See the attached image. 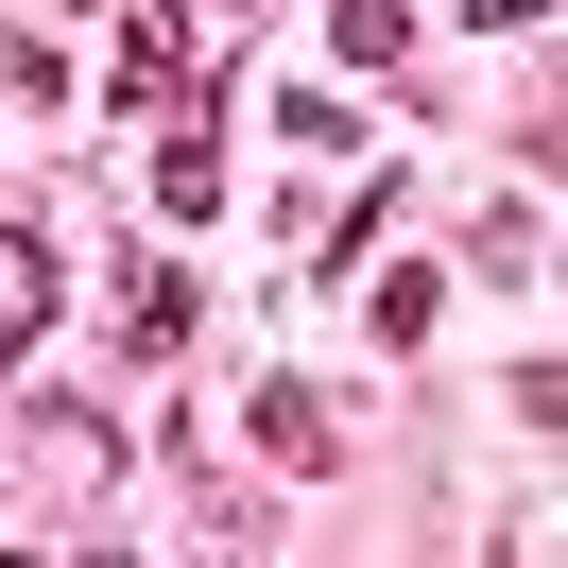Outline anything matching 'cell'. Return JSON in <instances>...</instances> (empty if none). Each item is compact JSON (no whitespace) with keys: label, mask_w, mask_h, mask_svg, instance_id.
Instances as JSON below:
<instances>
[{"label":"cell","mask_w":568,"mask_h":568,"mask_svg":"<svg viewBox=\"0 0 568 568\" xmlns=\"http://www.w3.org/2000/svg\"><path fill=\"white\" fill-rule=\"evenodd\" d=\"M448 18H483V36H517V18H534V0H448Z\"/></svg>","instance_id":"8"},{"label":"cell","mask_w":568,"mask_h":568,"mask_svg":"<svg viewBox=\"0 0 568 568\" xmlns=\"http://www.w3.org/2000/svg\"><path fill=\"white\" fill-rule=\"evenodd\" d=\"M121 345H139V362L190 345V276H173V258H121Z\"/></svg>","instance_id":"2"},{"label":"cell","mask_w":568,"mask_h":568,"mask_svg":"<svg viewBox=\"0 0 568 568\" xmlns=\"http://www.w3.org/2000/svg\"><path fill=\"white\" fill-rule=\"evenodd\" d=\"M0 568H18V551H0Z\"/></svg>","instance_id":"10"},{"label":"cell","mask_w":568,"mask_h":568,"mask_svg":"<svg viewBox=\"0 0 568 568\" xmlns=\"http://www.w3.org/2000/svg\"><path fill=\"white\" fill-rule=\"evenodd\" d=\"M430 311H448V276H414V258L362 293V327H379V345H430Z\"/></svg>","instance_id":"6"},{"label":"cell","mask_w":568,"mask_h":568,"mask_svg":"<svg viewBox=\"0 0 568 568\" xmlns=\"http://www.w3.org/2000/svg\"><path fill=\"white\" fill-rule=\"evenodd\" d=\"M104 87H121V104H173V87H190V0H121Z\"/></svg>","instance_id":"1"},{"label":"cell","mask_w":568,"mask_h":568,"mask_svg":"<svg viewBox=\"0 0 568 568\" xmlns=\"http://www.w3.org/2000/svg\"><path fill=\"white\" fill-rule=\"evenodd\" d=\"M207 568H242V551H207Z\"/></svg>","instance_id":"9"},{"label":"cell","mask_w":568,"mask_h":568,"mask_svg":"<svg viewBox=\"0 0 568 568\" xmlns=\"http://www.w3.org/2000/svg\"><path fill=\"white\" fill-rule=\"evenodd\" d=\"M155 207L207 224V207H224V139H155Z\"/></svg>","instance_id":"5"},{"label":"cell","mask_w":568,"mask_h":568,"mask_svg":"<svg viewBox=\"0 0 568 568\" xmlns=\"http://www.w3.org/2000/svg\"><path fill=\"white\" fill-rule=\"evenodd\" d=\"M36 327H52V242L0 224V362H36Z\"/></svg>","instance_id":"3"},{"label":"cell","mask_w":568,"mask_h":568,"mask_svg":"<svg viewBox=\"0 0 568 568\" xmlns=\"http://www.w3.org/2000/svg\"><path fill=\"white\" fill-rule=\"evenodd\" d=\"M327 52H345V70H396V52H414V0H327Z\"/></svg>","instance_id":"4"},{"label":"cell","mask_w":568,"mask_h":568,"mask_svg":"<svg viewBox=\"0 0 568 568\" xmlns=\"http://www.w3.org/2000/svg\"><path fill=\"white\" fill-rule=\"evenodd\" d=\"M258 448H276V465H327V396L276 379V396H258Z\"/></svg>","instance_id":"7"}]
</instances>
